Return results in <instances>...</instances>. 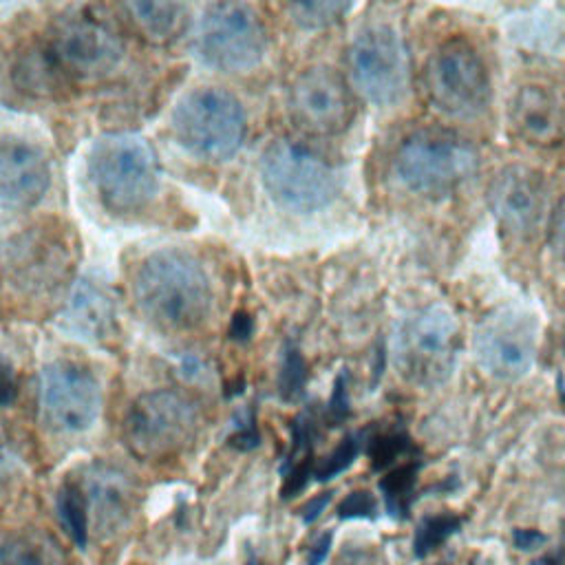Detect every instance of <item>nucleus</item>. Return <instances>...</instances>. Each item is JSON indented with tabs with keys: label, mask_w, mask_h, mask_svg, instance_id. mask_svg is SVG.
Instances as JSON below:
<instances>
[{
	"label": "nucleus",
	"mask_w": 565,
	"mask_h": 565,
	"mask_svg": "<svg viewBox=\"0 0 565 565\" xmlns=\"http://www.w3.org/2000/svg\"><path fill=\"white\" fill-rule=\"evenodd\" d=\"M422 466H424V459L422 455H417L388 468L380 479L384 508L388 516H393L395 521H404L411 514V508L417 499V481H419Z\"/></svg>",
	"instance_id": "4be33fe9"
},
{
	"label": "nucleus",
	"mask_w": 565,
	"mask_h": 565,
	"mask_svg": "<svg viewBox=\"0 0 565 565\" xmlns=\"http://www.w3.org/2000/svg\"><path fill=\"white\" fill-rule=\"evenodd\" d=\"M196 51L218 71L243 73L258 66L267 53L260 13L245 0L212 2L196 26Z\"/></svg>",
	"instance_id": "0eeeda50"
},
{
	"label": "nucleus",
	"mask_w": 565,
	"mask_h": 565,
	"mask_svg": "<svg viewBox=\"0 0 565 565\" xmlns=\"http://www.w3.org/2000/svg\"><path fill=\"white\" fill-rule=\"evenodd\" d=\"M62 77L102 79L124 60L121 40L88 15L60 18L44 44Z\"/></svg>",
	"instance_id": "9b49d317"
},
{
	"label": "nucleus",
	"mask_w": 565,
	"mask_h": 565,
	"mask_svg": "<svg viewBox=\"0 0 565 565\" xmlns=\"http://www.w3.org/2000/svg\"><path fill=\"white\" fill-rule=\"evenodd\" d=\"M64 324L84 340H102L115 324V307L110 294L95 280L82 278L73 285L64 307Z\"/></svg>",
	"instance_id": "aec40b11"
},
{
	"label": "nucleus",
	"mask_w": 565,
	"mask_h": 565,
	"mask_svg": "<svg viewBox=\"0 0 565 565\" xmlns=\"http://www.w3.org/2000/svg\"><path fill=\"white\" fill-rule=\"evenodd\" d=\"M40 408L53 430L64 435L86 433L99 417V382L82 364L51 362L40 371Z\"/></svg>",
	"instance_id": "f8f14e48"
},
{
	"label": "nucleus",
	"mask_w": 565,
	"mask_h": 565,
	"mask_svg": "<svg viewBox=\"0 0 565 565\" xmlns=\"http://www.w3.org/2000/svg\"><path fill=\"white\" fill-rule=\"evenodd\" d=\"M355 0H285L291 20L307 29L320 31L340 22Z\"/></svg>",
	"instance_id": "bb28decb"
},
{
	"label": "nucleus",
	"mask_w": 565,
	"mask_h": 565,
	"mask_svg": "<svg viewBox=\"0 0 565 565\" xmlns=\"http://www.w3.org/2000/svg\"><path fill=\"white\" fill-rule=\"evenodd\" d=\"M457 324L450 311L430 305L404 316L391 335V360L399 377L433 388L455 369Z\"/></svg>",
	"instance_id": "7ed1b4c3"
},
{
	"label": "nucleus",
	"mask_w": 565,
	"mask_h": 565,
	"mask_svg": "<svg viewBox=\"0 0 565 565\" xmlns=\"http://www.w3.org/2000/svg\"><path fill=\"white\" fill-rule=\"evenodd\" d=\"M329 501H331V492H320L318 497L309 499V501L302 505V510H300V521H302L305 525H311L313 521H318V516L324 512V508L329 505Z\"/></svg>",
	"instance_id": "58836bf2"
},
{
	"label": "nucleus",
	"mask_w": 565,
	"mask_h": 565,
	"mask_svg": "<svg viewBox=\"0 0 565 565\" xmlns=\"http://www.w3.org/2000/svg\"><path fill=\"white\" fill-rule=\"evenodd\" d=\"M338 519L349 521V519H366V521H375L380 514V505L377 499L366 492V490H353L349 492L335 508Z\"/></svg>",
	"instance_id": "473e14b6"
},
{
	"label": "nucleus",
	"mask_w": 565,
	"mask_h": 565,
	"mask_svg": "<svg viewBox=\"0 0 565 565\" xmlns=\"http://www.w3.org/2000/svg\"><path fill=\"white\" fill-rule=\"evenodd\" d=\"M508 124L530 146H554L565 137V97L550 82L521 84L508 104Z\"/></svg>",
	"instance_id": "dca6fc26"
},
{
	"label": "nucleus",
	"mask_w": 565,
	"mask_h": 565,
	"mask_svg": "<svg viewBox=\"0 0 565 565\" xmlns=\"http://www.w3.org/2000/svg\"><path fill=\"white\" fill-rule=\"evenodd\" d=\"M179 375L188 382H203L210 371L203 358H199L196 353H181L179 355Z\"/></svg>",
	"instance_id": "72a5a7b5"
},
{
	"label": "nucleus",
	"mask_w": 565,
	"mask_h": 565,
	"mask_svg": "<svg viewBox=\"0 0 565 565\" xmlns=\"http://www.w3.org/2000/svg\"><path fill=\"white\" fill-rule=\"evenodd\" d=\"M57 543L42 532H20L4 539L0 565H62Z\"/></svg>",
	"instance_id": "5701e85b"
},
{
	"label": "nucleus",
	"mask_w": 565,
	"mask_h": 565,
	"mask_svg": "<svg viewBox=\"0 0 565 565\" xmlns=\"http://www.w3.org/2000/svg\"><path fill=\"white\" fill-rule=\"evenodd\" d=\"M243 104L227 90L201 86L190 90L172 113L177 141L207 161H223L238 152L245 139Z\"/></svg>",
	"instance_id": "39448f33"
},
{
	"label": "nucleus",
	"mask_w": 565,
	"mask_h": 565,
	"mask_svg": "<svg viewBox=\"0 0 565 565\" xmlns=\"http://www.w3.org/2000/svg\"><path fill=\"white\" fill-rule=\"evenodd\" d=\"M196 426V406L172 388L139 395L126 415V439L146 459H161L185 446Z\"/></svg>",
	"instance_id": "9d476101"
},
{
	"label": "nucleus",
	"mask_w": 565,
	"mask_h": 565,
	"mask_svg": "<svg viewBox=\"0 0 565 565\" xmlns=\"http://www.w3.org/2000/svg\"><path fill=\"white\" fill-rule=\"evenodd\" d=\"M2 377H4V384H2V406L7 408V406H11L13 395H15V382H13V371H11L9 362H4Z\"/></svg>",
	"instance_id": "a19ab883"
},
{
	"label": "nucleus",
	"mask_w": 565,
	"mask_h": 565,
	"mask_svg": "<svg viewBox=\"0 0 565 565\" xmlns=\"http://www.w3.org/2000/svg\"><path fill=\"white\" fill-rule=\"evenodd\" d=\"M479 166L475 146L446 128L411 132L395 152L397 179L419 194H448Z\"/></svg>",
	"instance_id": "20e7f679"
},
{
	"label": "nucleus",
	"mask_w": 565,
	"mask_h": 565,
	"mask_svg": "<svg viewBox=\"0 0 565 565\" xmlns=\"http://www.w3.org/2000/svg\"><path fill=\"white\" fill-rule=\"evenodd\" d=\"M252 333H254V320H252V316L245 313V311H238V313L232 318V322H230L227 335H230L232 340H236V342H247V340L252 338Z\"/></svg>",
	"instance_id": "e433bc0d"
},
{
	"label": "nucleus",
	"mask_w": 565,
	"mask_h": 565,
	"mask_svg": "<svg viewBox=\"0 0 565 565\" xmlns=\"http://www.w3.org/2000/svg\"><path fill=\"white\" fill-rule=\"evenodd\" d=\"M320 424H324V411H318L316 404H305L302 411L291 419V426H289L291 441L278 468L280 477L300 461H316L313 446L320 437Z\"/></svg>",
	"instance_id": "b1692460"
},
{
	"label": "nucleus",
	"mask_w": 565,
	"mask_h": 565,
	"mask_svg": "<svg viewBox=\"0 0 565 565\" xmlns=\"http://www.w3.org/2000/svg\"><path fill=\"white\" fill-rule=\"evenodd\" d=\"M55 510L64 532L79 552L88 545V497L77 483H64L55 494Z\"/></svg>",
	"instance_id": "393cba45"
},
{
	"label": "nucleus",
	"mask_w": 565,
	"mask_h": 565,
	"mask_svg": "<svg viewBox=\"0 0 565 565\" xmlns=\"http://www.w3.org/2000/svg\"><path fill=\"white\" fill-rule=\"evenodd\" d=\"M364 444H366V430L347 433L331 452H327L322 459L316 461L313 481L327 483V481L335 479L338 475H342L344 470H349L355 463V459L360 457Z\"/></svg>",
	"instance_id": "c85d7f7f"
},
{
	"label": "nucleus",
	"mask_w": 565,
	"mask_h": 565,
	"mask_svg": "<svg viewBox=\"0 0 565 565\" xmlns=\"http://www.w3.org/2000/svg\"><path fill=\"white\" fill-rule=\"evenodd\" d=\"M366 444H369L366 452L371 457V468L375 472L388 470V468L397 466V461L419 455V448L411 439L408 430L402 426H393L388 430L375 433L366 439Z\"/></svg>",
	"instance_id": "a878e982"
},
{
	"label": "nucleus",
	"mask_w": 565,
	"mask_h": 565,
	"mask_svg": "<svg viewBox=\"0 0 565 565\" xmlns=\"http://www.w3.org/2000/svg\"><path fill=\"white\" fill-rule=\"evenodd\" d=\"M258 444H260V433H258L254 406L238 411L232 417V433L227 435V446L238 452H247L258 448Z\"/></svg>",
	"instance_id": "7c9ffc66"
},
{
	"label": "nucleus",
	"mask_w": 565,
	"mask_h": 565,
	"mask_svg": "<svg viewBox=\"0 0 565 565\" xmlns=\"http://www.w3.org/2000/svg\"><path fill=\"white\" fill-rule=\"evenodd\" d=\"M88 508L102 534L119 532L135 508L132 481L115 466L95 463L86 472Z\"/></svg>",
	"instance_id": "6ab92c4d"
},
{
	"label": "nucleus",
	"mask_w": 565,
	"mask_h": 565,
	"mask_svg": "<svg viewBox=\"0 0 565 565\" xmlns=\"http://www.w3.org/2000/svg\"><path fill=\"white\" fill-rule=\"evenodd\" d=\"M51 185L46 154L26 139L7 137L0 150V199L7 212L33 207Z\"/></svg>",
	"instance_id": "f3484780"
},
{
	"label": "nucleus",
	"mask_w": 565,
	"mask_h": 565,
	"mask_svg": "<svg viewBox=\"0 0 565 565\" xmlns=\"http://www.w3.org/2000/svg\"><path fill=\"white\" fill-rule=\"evenodd\" d=\"M88 174L102 205L113 214L143 210L159 188L154 148L130 132L102 137L88 154Z\"/></svg>",
	"instance_id": "f03ea898"
},
{
	"label": "nucleus",
	"mask_w": 565,
	"mask_h": 565,
	"mask_svg": "<svg viewBox=\"0 0 565 565\" xmlns=\"http://www.w3.org/2000/svg\"><path fill=\"white\" fill-rule=\"evenodd\" d=\"M536 320L519 309H499L483 318L475 331L479 366L499 380L523 377L536 355Z\"/></svg>",
	"instance_id": "ddd939ff"
},
{
	"label": "nucleus",
	"mask_w": 565,
	"mask_h": 565,
	"mask_svg": "<svg viewBox=\"0 0 565 565\" xmlns=\"http://www.w3.org/2000/svg\"><path fill=\"white\" fill-rule=\"evenodd\" d=\"M66 267V249L49 232H26L7 247V276L13 285L44 289L60 280Z\"/></svg>",
	"instance_id": "a211bd4d"
},
{
	"label": "nucleus",
	"mask_w": 565,
	"mask_h": 565,
	"mask_svg": "<svg viewBox=\"0 0 565 565\" xmlns=\"http://www.w3.org/2000/svg\"><path fill=\"white\" fill-rule=\"evenodd\" d=\"M294 119L313 135H335L353 121V95L340 73L327 66L302 71L289 95Z\"/></svg>",
	"instance_id": "4468645a"
},
{
	"label": "nucleus",
	"mask_w": 565,
	"mask_h": 565,
	"mask_svg": "<svg viewBox=\"0 0 565 565\" xmlns=\"http://www.w3.org/2000/svg\"><path fill=\"white\" fill-rule=\"evenodd\" d=\"M545 541H547V536L534 527H514L512 530V543L516 550L532 552V550H539Z\"/></svg>",
	"instance_id": "c9c22d12"
},
{
	"label": "nucleus",
	"mask_w": 565,
	"mask_h": 565,
	"mask_svg": "<svg viewBox=\"0 0 565 565\" xmlns=\"http://www.w3.org/2000/svg\"><path fill=\"white\" fill-rule=\"evenodd\" d=\"M309 380V366L300 353V349L287 340L282 344V362L278 373V395L282 402H298L305 395V386Z\"/></svg>",
	"instance_id": "c756f323"
},
{
	"label": "nucleus",
	"mask_w": 565,
	"mask_h": 565,
	"mask_svg": "<svg viewBox=\"0 0 565 565\" xmlns=\"http://www.w3.org/2000/svg\"><path fill=\"white\" fill-rule=\"evenodd\" d=\"M463 525V516L455 512H437L424 516L413 534V554L415 558H426L435 550H439L452 534H457Z\"/></svg>",
	"instance_id": "cd10ccee"
},
{
	"label": "nucleus",
	"mask_w": 565,
	"mask_h": 565,
	"mask_svg": "<svg viewBox=\"0 0 565 565\" xmlns=\"http://www.w3.org/2000/svg\"><path fill=\"white\" fill-rule=\"evenodd\" d=\"M132 24L157 44L177 40L190 24L188 0H121Z\"/></svg>",
	"instance_id": "412c9836"
},
{
	"label": "nucleus",
	"mask_w": 565,
	"mask_h": 565,
	"mask_svg": "<svg viewBox=\"0 0 565 565\" xmlns=\"http://www.w3.org/2000/svg\"><path fill=\"white\" fill-rule=\"evenodd\" d=\"M424 82L430 102L446 115L470 119L490 104V73L479 51L463 38L446 40L428 57Z\"/></svg>",
	"instance_id": "6e6552de"
},
{
	"label": "nucleus",
	"mask_w": 565,
	"mask_h": 565,
	"mask_svg": "<svg viewBox=\"0 0 565 565\" xmlns=\"http://www.w3.org/2000/svg\"><path fill=\"white\" fill-rule=\"evenodd\" d=\"M132 291L141 313L172 331L199 327L212 309L207 271L192 254L172 247L143 258Z\"/></svg>",
	"instance_id": "f257e3e1"
},
{
	"label": "nucleus",
	"mask_w": 565,
	"mask_h": 565,
	"mask_svg": "<svg viewBox=\"0 0 565 565\" xmlns=\"http://www.w3.org/2000/svg\"><path fill=\"white\" fill-rule=\"evenodd\" d=\"M490 207L499 227L514 238H530L547 212L543 177L525 166L503 168L490 185Z\"/></svg>",
	"instance_id": "2eb2a0df"
},
{
	"label": "nucleus",
	"mask_w": 565,
	"mask_h": 565,
	"mask_svg": "<svg viewBox=\"0 0 565 565\" xmlns=\"http://www.w3.org/2000/svg\"><path fill=\"white\" fill-rule=\"evenodd\" d=\"M353 88L375 106H393L408 90V51L388 24L362 29L347 53Z\"/></svg>",
	"instance_id": "1a4fd4ad"
},
{
	"label": "nucleus",
	"mask_w": 565,
	"mask_h": 565,
	"mask_svg": "<svg viewBox=\"0 0 565 565\" xmlns=\"http://www.w3.org/2000/svg\"><path fill=\"white\" fill-rule=\"evenodd\" d=\"M245 565H260V563H258V558H256L254 554H249V558H247V563H245Z\"/></svg>",
	"instance_id": "79ce46f5"
},
{
	"label": "nucleus",
	"mask_w": 565,
	"mask_h": 565,
	"mask_svg": "<svg viewBox=\"0 0 565 565\" xmlns=\"http://www.w3.org/2000/svg\"><path fill=\"white\" fill-rule=\"evenodd\" d=\"M532 565H565V536H563V541L554 550H550V552L541 554L539 558H534Z\"/></svg>",
	"instance_id": "ea45409f"
},
{
	"label": "nucleus",
	"mask_w": 565,
	"mask_h": 565,
	"mask_svg": "<svg viewBox=\"0 0 565 565\" xmlns=\"http://www.w3.org/2000/svg\"><path fill=\"white\" fill-rule=\"evenodd\" d=\"M260 177L269 196L280 207L298 214H311L331 205L340 192L335 170L291 139H276L265 148Z\"/></svg>",
	"instance_id": "423d86ee"
},
{
	"label": "nucleus",
	"mask_w": 565,
	"mask_h": 565,
	"mask_svg": "<svg viewBox=\"0 0 565 565\" xmlns=\"http://www.w3.org/2000/svg\"><path fill=\"white\" fill-rule=\"evenodd\" d=\"M331 545H333V532L327 530L322 532L316 543L309 547L307 552V565H322L331 552Z\"/></svg>",
	"instance_id": "4c0bfd02"
},
{
	"label": "nucleus",
	"mask_w": 565,
	"mask_h": 565,
	"mask_svg": "<svg viewBox=\"0 0 565 565\" xmlns=\"http://www.w3.org/2000/svg\"><path fill=\"white\" fill-rule=\"evenodd\" d=\"M550 243H552V249L556 252V256L565 260V199L561 201V205L556 207V212L552 216Z\"/></svg>",
	"instance_id": "f704fd0d"
},
{
	"label": "nucleus",
	"mask_w": 565,
	"mask_h": 565,
	"mask_svg": "<svg viewBox=\"0 0 565 565\" xmlns=\"http://www.w3.org/2000/svg\"><path fill=\"white\" fill-rule=\"evenodd\" d=\"M349 373L342 369L333 380V391L327 402L324 411V424L327 426H340L351 417V402H349Z\"/></svg>",
	"instance_id": "2f4dec72"
}]
</instances>
